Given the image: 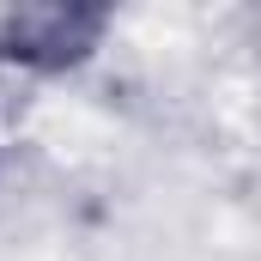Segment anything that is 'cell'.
<instances>
[{
  "mask_svg": "<svg viewBox=\"0 0 261 261\" xmlns=\"http://www.w3.org/2000/svg\"><path fill=\"white\" fill-rule=\"evenodd\" d=\"M103 37V12H67V6H43V12H18L6 18L0 55L12 67H37V73H61L79 67Z\"/></svg>",
  "mask_w": 261,
  "mask_h": 261,
  "instance_id": "cell-1",
  "label": "cell"
}]
</instances>
